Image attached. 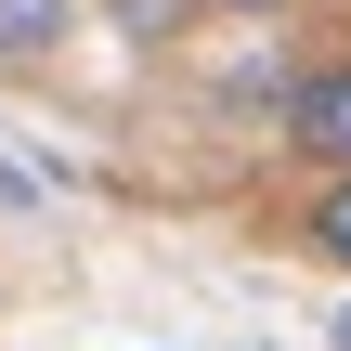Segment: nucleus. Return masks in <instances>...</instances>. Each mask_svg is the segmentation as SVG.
Returning a JSON list of instances; mask_svg holds the SVG:
<instances>
[{
    "mask_svg": "<svg viewBox=\"0 0 351 351\" xmlns=\"http://www.w3.org/2000/svg\"><path fill=\"white\" fill-rule=\"evenodd\" d=\"M274 130H287V156H300V169H326V182H339V169H351V52H326V65H300V78H287Z\"/></svg>",
    "mask_w": 351,
    "mask_h": 351,
    "instance_id": "1",
    "label": "nucleus"
},
{
    "mask_svg": "<svg viewBox=\"0 0 351 351\" xmlns=\"http://www.w3.org/2000/svg\"><path fill=\"white\" fill-rule=\"evenodd\" d=\"M78 39V0H0V78H52Z\"/></svg>",
    "mask_w": 351,
    "mask_h": 351,
    "instance_id": "2",
    "label": "nucleus"
},
{
    "mask_svg": "<svg viewBox=\"0 0 351 351\" xmlns=\"http://www.w3.org/2000/svg\"><path fill=\"white\" fill-rule=\"evenodd\" d=\"M300 247H313L326 274H351V169H339V182H313V208H300Z\"/></svg>",
    "mask_w": 351,
    "mask_h": 351,
    "instance_id": "3",
    "label": "nucleus"
},
{
    "mask_svg": "<svg viewBox=\"0 0 351 351\" xmlns=\"http://www.w3.org/2000/svg\"><path fill=\"white\" fill-rule=\"evenodd\" d=\"M326 351H351V300H339V313H326Z\"/></svg>",
    "mask_w": 351,
    "mask_h": 351,
    "instance_id": "4",
    "label": "nucleus"
},
{
    "mask_svg": "<svg viewBox=\"0 0 351 351\" xmlns=\"http://www.w3.org/2000/svg\"><path fill=\"white\" fill-rule=\"evenodd\" d=\"M221 13H274V0H221Z\"/></svg>",
    "mask_w": 351,
    "mask_h": 351,
    "instance_id": "5",
    "label": "nucleus"
}]
</instances>
